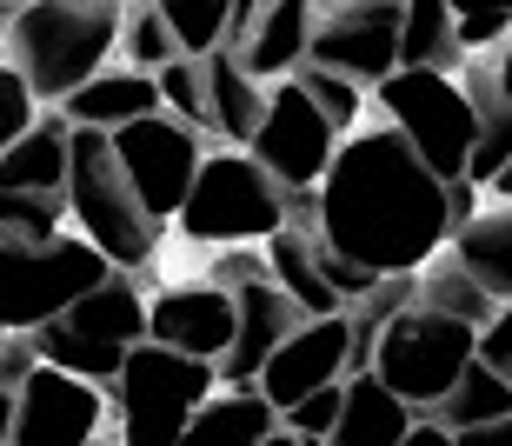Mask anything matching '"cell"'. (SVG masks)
<instances>
[{
	"label": "cell",
	"mask_w": 512,
	"mask_h": 446,
	"mask_svg": "<svg viewBox=\"0 0 512 446\" xmlns=\"http://www.w3.org/2000/svg\"><path fill=\"white\" fill-rule=\"evenodd\" d=\"M266 446H306V440H293V433L280 427V433H273V440H266Z\"/></svg>",
	"instance_id": "42"
},
{
	"label": "cell",
	"mask_w": 512,
	"mask_h": 446,
	"mask_svg": "<svg viewBox=\"0 0 512 446\" xmlns=\"http://www.w3.org/2000/svg\"><path fill=\"white\" fill-rule=\"evenodd\" d=\"M479 367H493L499 380H512V300L493 313V327L479 333Z\"/></svg>",
	"instance_id": "37"
},
{
	"label": "cell",
	"mask_w": 512,
	"mask_h": 446,
	"mask_svg": "<svg viewBox=\"0 0 512 446\" xmlns=\"http://www.w3.org/2000/svg\"><path fill=\"white\" fill-rule=\"evenodd\" d=\"M446 253H453L459 267L493 293V307L512 300V207H493V200H486V207L453 233V247H446Z\"/></svg>",
	"instance_id": "22"
},
{
	"label": "cell",
	"mask_w": 512,
	"mask_h": 446,
	"mask_svg": "<svg viewBox=\"0 0 512 446\" xmlns=\"http://www.w3.org/2000/svg\"><path fill=\"white\" fill-rule=\"evenodd\" d=\"M160 14H167V34L187 60L220 54L233 34V0H160Z\"/></svg>",
	"instance_id": "28"
},
{
	"label": "cell",
	"mask_w": 512,
	"mask_h": 446,
	"mask_svg": "<svg viewBox=\"0 0 512 446\" xmlns=\"http://www.w3.org/2000/svg\"><path fill=\"white\" fill-rule=\"evenodd\" d=\"M373 107L386 114V127L413 147L419 167H426L439 187L466 180L473 147H479V107H473V94L459 87V74H406V67H399L393 80L373 87Z\"/></svg>",
	"instance_id": "7"
},
{
	"label": "cell",
	"mask_w": 512,
	"mask_h": 446,
	"mask_svg": "<svg viewBox=\"0 0 512 446\" xmlns=\"http://www.w3.org/2000/svg\"><path fill=\"white\" fill-rule=\"evenodd\" d=\"M54 114L67 120V127H80V134H127L133 120H153V114H167V107H160V87H153L147 74L107 67V74L87 80L74 100H60Z\"/></svg>",
	"instance_id": "17"
},
{
	"label": "cell",
	"mask_w": 512,
	"mask_h": 446,
	"mask_svg": "<svg viewBox=\"0 0 512 446\" xmlns=\"http://www.w3.org/2000/svg\"><path fill=\"white\" fill-rule=\"evenodd\" d=\"M413 427H419V413L406 407V400H393L373 373H353V380H346L340 427H333L326 446H406Z\"/></svg>",
	"instance_id": "20"
},
{
	"label": "cell",
	"mask_w": 512,
	"mask_h": 446,
	"mask_svg": "<svg viewBox=\"0 0 512 446\" xmlns=\"http://www.w3.org/2000/svg\"><path fill=\"white\" fill-rule=\"evenodd\" d=\"M247 154L280 180V194H320L326 167L340 154V134H333V120L306 100L300 80H280V87H266V120H260V134H253Z\"/></svg>",
	"instance_id": "11"
},
{
	"label": "cell",
	"mask_w": 512,
	"mask_h": 446,
	"mask_svg": "<svg viewBox=\"0 0 512 446\" xmlns=\"http://www.w3.org/2000/svg\"><path fill=\"white\" fill-rule=\"evenodd\" d=\"M260 280H266V247H227L207 260V287H220V293H247Z\"/></svg>",
	"instance_id": "35"
},
{
	"label": "cell",
	"mask_w": 512,
	"mask_h": 446,
	"mask_svg": "<svg viewBox=\"0 0 512 446\" xmlns=\"http://www.w3.org/2000/svg\"><path fill=\"white\" fill-rule=\"evenodd\" d=\"M406 446H459V440H453L446 427H439V420H419V427L406 433Z\"/></svg>",
	"instance_id": "38"
},
{
	"label": "cell",
	"mask_w": 512,
	"mask_h": 446,
	"mask_svg": "<svg viewBox=\"0 0 512 446\" xmlns=\"http://www.w3.org/2000/svg\"><path fill=\"white\" fill-rule=\"evenodd\" d=\"M233 307H240V327H233V353L220 360V387H227V393H253V387H260V373H266V360L300 333L306 313L293 307L273 280L233 293Z\"/></svg>",
	"instance_id": "16"
},
{
	"label": "cell",
	"mask_w": 512,
	"mask_h": 446,
	"mask_svg": "<svg viewBox=\"0 0 512 446\" xmlns=\"http://www.w3.org/2000/svg\"><path fill=\"white\" fill-rule=\"evenodd\" d=\"M453 40H459V60H486L512 40V7H466L453 0Z\"/></svg>",
	"instance_id": "33"
},
{
	"label": "cell",
	"mask_w": 512,
	"mask_h": 446,
	"mask_svg": "<svg viewBox=\"0 0 512 446\" xmlns=\"http://www.w3.org/2000/svg\"><path fill=\"white\" fill-rule=\"evenodd\" d=\"M340 407H346V387H326V393H313V400H300V407L286 413L280 427L293 433V440H333V427H340Z\"/></svg>",
	"instance_id": "36"
},
{
	"label": "cell",
	"mask_w": 512,
	"mask_h": 446,
	"mask_svg": "<svg viewBox=\"0 0 512 446\" xmlns=\"http://www.w3.org/2000/svg\"><path fill=\"white\" fill-rule=\"evenodd\" d=\"M107 280H114V267L80 233H60V240H0V333L7 340H34L54 320H67Z\"/></svg>",
	"instance_id": "5"
},
{
	"label": "cell",
	"mask_w": 512,
	"mask_h": 446,
	"mask_svg": "<svg viewBox=\"0 0 512 446\" xmlns=\"http://www.w3.org/2000/svg\"><path fill=\"white\" fill-rule=\"evenodd\" d=\"M0 347H7V333H0Z\"/></svg>",
	"instance_id": "44"
},
{
	"label": "cell",
	"mask_w": 512,
	"mask_h": 446,
	"mask_svg": "<svg viewBox=\"0 0 512 446\" xmlns=\"http://www.w3.org/2000/svg\"><path fill=\"white\" fill-rule=\"evenodd\" d=\"M313 240L373 280H419L453 247L446 187L419 167V154L386 120L360 127L353 140H340L313 194Z\"/></svg>",
	"instance_id": "1"
},
{
	"label": "cell",
	"mask_w": 512,
	"mask_h": 446,
	"mask_svg": "<svg viewBox=\"0 0 512 446\" xmlns=\"http://www.w3.org/2000/svg\"><path fill=\"white\" fill-rule=\"evenodd\" d=\"M286 207H293V194H280V180L266 174L253 154L207 147L200 180H193V194H187L173 227H180L187 247H207V253L266 247L273 233H286Z\"/></svg>",
	"instance_id": "4"
},
{
	"label": "cell",
	"mask_w": 512,
	"mask_h": 446,
	"mask_svg": "<svg viewBox=\"0 0 512 446\" xmlns=\"http://www.w3.org/2000/svg\"><path fill=\"white\" fill-rule=\"evenodd\" d=\"M473 360H479V327H459V320L426 313L413 300V307L393 313L386 333L373 340L366 373H373L393 400H406V407L426 420V413H439V400L459 387V373L473 367Z\"/></svg>",
	"instance_id": "8"
},
{
	"label": "cell",
	"mask_w": 512,
	"mask_h": 446,
	"mask_svg": "<svg viewBox=\"0 0 512 446\" xmlns=\"http://www.w3.org/2000/svg\"><path fill=\"white\" fill-rule=\"evenodd\" d=\"M419 307H426V313H446V320H459V327H479V333L493 327V313H499L493 293L479 287V280L459 267L453 253H439L433 267L419 273Z\"/></svg>",
	"instance_id": "27"
},
{
	"label": "cell",
	"mask_w": 512,
	"mask_h": 446,
	"mask_svg": "<svg viewBox=\"0 0 512 446\" xmlns=\"http://www.w3.org/2000/svg\"><path fill=\"white\" fill-rule=\"evenodd\" d=\"M34 127H40V100H34V87L20 80L14 60H0V154H7L14 140H27Z\"/></svg>",
	"instance_id": "34"
},
{
	"label": "cell",
	"mask_w": 512,
	"mask_h": 446,
	"mask_svg": "<svg viewBox=\"0 0 512 446\" xmlns=\"http://www.w3.org/2000/svg\"><path fill=\"white\" fill-rule=\"evenodd\" d=\"M399 20H406V0H326V7H313L306 67L340 74L373 94L380 80L399 74Z\"/></svg>",
	"instance_id": "9"
},
{
	"label": "cell",
	"mask_w": 512,
	"mask_h": 446,
	"mask_svg": "<svg viewBox=\"0 0 512 446\" xmlns=\"http://www.w3.org/2000/svg\"><path fill=\"white\" fill-rule=\"evenodd\" d=\"M107 420V387H87L60 367H34L14 393V446H100Z\"/></svg>",
	"instance_id": "12"
},
{
	"label": "cell",
	"mask_w": 512,
	"mask_h": 446,
	"mask_svg": "<svg viewBox=\"0 0 512 446\" xmlns=\"http://www.w3.org/2000/svg\"><path fill=\"white\" fill-rule=\"evenodd\" d=\"M493 80H499V100L512 107V40H506V47L493 54Z\"/></svg>",
	"instance_id": "40"
},
{
	"label": "cell",
	"mask_w": 512,
	"mask_h": 446,
	"mask_svg": "<svg viewBox=\"0 0 512 446\" xmlns=\"http://www.w3.org/2000/svg\"><path fill=\"white\" fill-rule=\"evenodd\" d=\"M114 154H120V167H127L133 200H140L160 227H173L180 207H187V194H193V180H200L207 134L180 127L173 114H153V120H133L127 134H114Z\"/></svg>",
	"instance_id": "10"
},
{
	"label": "cell",
	"mask_w": 512,
	"mask_h": 446,
	"mask_svg": "<svg viewBox=\"0 0 512 446\" xmlns=\"http://www.w3.org/2000/svg\"><path fill=\"white\" fill-rule=\"evenodd\" d=\"M100 446H120V440H100Z\"/></svg>",
	"instance_id": "43"
},
{
	"label": "cell",
	"mask_w": 512,
	"mask_h": 446,
	"mask_svg": "<svg viewBox=\"0 0 512 446\" xmlns=\"http://www.w3.org/2000/svg\"><path fill=\"white\" fill-rule=\"evenodd\" d=\"M153 87H160V107H167L180 127H193V134L213 140V120H207V60H173L167 74H153Z\"/></svg>",
	"instance_id": "31"
},
{
	"label": "cell",
	"mask_w": 512,
	"mask_h": 446,
	"mask_svg": "<svg viewBox=\"0 0 512 446\" xmlns=\"http://www.w3.org/2000/svg\"><path fill=\"white\" fill-rule=\"evenodd\" d=\"M426 420H439L453 440H466L479 427H499V420H512V380H499L493 367L473 360V367L459 373V387L439 400V413H426Z\"/></svg>",
	"instance_id": "26"
},
{
	"label": "cell",
	"mask_w": 512,
	"mask_h": 446,
	"mask_svg": "<svg viewBox=\"0 0 512 446\" xmlns=\"http://www.w3.org/2000/svg\"><path fill=\"white\" fill-rule=\"evenodd\" d=\"M173 60H180V47H173L167 34V14H160V0H140V7H127L120 14V67H133V74H167Z\"/></svg>",
	"instance_id": "29"
},
{
	"label": "cell",
	"mask_w": 512,
	"mask_h": 446,
	"mask_svg": "<svg viewBox=\"0 0 512 446\" xmlns=\"http://www.w3.org/2000/svg\"><path fill=\"white\" fill-rule=\"evenodd\" d=\"M0 446H14V393L0 387Z\"/></svg>",
	"instance_id": "41"
},
{
	"label": "cell",
	"mask_w": 512,
	"mask_h": 446,
	"mask_svg": "<svg viewBox=\"0 0 512 446\" xmlns=\"http://www.w3.org/2000/svg\"><path fill=\"white\" fill-rule=\"evenodd\" d=\"M213 393H220V367L140 340L127 353V367H120V380L107 387L114 440L120 446H180V433L193 427V413L207 407Z\"/></svg>",
	"instance_id": "6"
},
{
	"label": "cell",
	"mask_w": 512,
	"mask_h": 446,
	"mask_svg": "<svg viewBox=\"0 0 512 446\" xmlns=\"http://www.w3.org/2000/svg\"><path fill=\"white\" fill-rule=\"evenodd\" d=\"M67 220L87 247L114 273H140L160 260V220L133 200L127 167L114 154V134H80L67 140Z\"/></svg>",
	"instance_id": "3"
},
{
	"label": "cell",
	"mask_w": 512,
	"mask_h": 446,
	"mask_svg": "<svg viewBox=\"0 0 512 446\" xmlns=\"http://www.w3.org/2000/svg\"><path fill=\"white\" fill-rule=\"evenodd\" d=\"M207 120H213V140L233 147V154H247L253 134H260V120H266V87L227 54V47L207 54Z\"/></svg>",
	"instance_id": "18"
},
{
	"label": "cell",
	"mask_w": 512,
	"mask_h": 446,
	"mask_svg": "<svg viewBox=\"0 0 512 446\" xmlns=\"http://www.w3.org/2000/svg\"><path fill=\"white\" fill-rule=\"evenodd\" d=\"M280 433V413L266 407L260 393H213L207 407L193 413V427L180 433V446H266Z\"/></svg>",
	"instance_id": "24"
},
{
	"label": "cell",
	"mask_w": 512,
	"mask_h": 446,
	"mask_svg": "<svg viewBox=\"0 0 512 446\" xmlns=\"http://www.w3.org/2000/svg\"><path fill=\"white\" fill-rule=\"evenodd\" d=\"M233 327H240L233 293L207 287V280H173V287L147 293V340L167 347V353H187V360L220 367L233 353Z\"/></svg>",
	"instance_id": "14"
},
{
	"label": "cell",
	"mask_w": 512,
	"mask_h": 446,
	"mask_svg": "<svg viewBox=\"0 0 512 446\" xmlns=\"http://www.w3.org/2000/svg\"><path fill=\"white\" fill-rule=\"evenodd\" d=\"M346 380H353V320L333 313V320H300V333L266 360L253 393L286 420L300 400H313L326 387H346Z\"/></svg>",
	"instance_id": "13"
},
{
	"label": "cell",
	"mask_w": 512,
	"mask_h": 446,
	"mask_svg": "<svg viewBox=\"0 0 512 446\" xmlns=\"http://www.w3.org/2000/svg\"><path fill=\"white\" fill-rule=\"evenodd\" d=\"M459 446H512V420H499V427H479V433H466Z\"/></svg>",
	"instance_id": "39"
},
{
	"label": "cell",
	"mask_w": 512,
	"mask_h": 446,
	"mask_svg": "<svg viewBox=\"0 0 512 446\" xmlns=\"http://www.w3.org/2000/svg\"><path fill=\"white\" fill-rule=\"evenodd\" d=\"M67 140H74L67 120L40 114L34 134L0 154V194H67Z\"/></svg>",
	"instance_id": "21"
},
{
	"label": "cell",
	"mask_w": 512,
	"mask_h": 446,
	"mask_svg": "<svg viewBox=\"0 0 512 446\" xmlns=\"http://www.w3.org/2000/svg\"><path fill=\"white\" fill-rule=\"evenodd\" d=\"M306 47H313V0H233L227 54L240 60L260 87L300 80Z\"/></svg>",
	"instance_id": "15"
},
{
	"label": "cell",
	"mask_w": 512,
	"mask_h": 446,
	"mask_svg": "<svg viewBox=\"0 0 512 446\" xmlns=\"http://www.w3.org/2000/svg\"><path fill=\"white\" fill-rule=\"evenodd\" d=\"M266 280H273V287H280L286 300L306 313V320H333V313H346L340 293L326 287L320 240H313V233H300V227H286V233H273V240H266Z\"/></svg>",
	"instance_id": "19"
},
{
	"label": "cell",
	"mask_w": 512,
	"mask_h": 446,
	"mask_svg": "<svg viewBox=\"0 0 512 446\" xmlns=\"http://www.w3.org/2000/svg\"><path fill=\"white\" fill-rule=\"evenodd\" d=\"M399 67L406 74H459V40H453V0H406L399 20Z\"/></svg>",
	"instance_id": "25"
},
{
	"label": "cell",
	"mask_w": 512,
	"mask_h": 446,
	"mask_svg": "<svg viewBox=\"0 0 512 446\" xmlns=\"http://www.w3.org/2000/svg\"><path fill=\"white\" fill-rule=\"evenodd\" d=\"M60 327H74L80 340H100V347H120V353H133L140 340H147V293L133 287L127 273H114L107 287H94L87 300H80Z\"/></svg>",
	"instance_id": "23"
},
{
	"label": "cell",
	"mask_w": 512,
	"mask_h": 446,
	"mask_svg": "<svg viewBox=\"0 0 512 446\" xmlns=\"http://www.w3.org/2000/svg\"><path fill=\"white\" fill-rule=\"evenodd\" d=\"M74 233L67 194H0V240H60Z\"/></svg>",
	"instance_id": "30"
},
{
	"label": "cell",
	"mask_w": 512,
	"mask_h": 446,
	"mask_svg": "<svg viewBox=\"0 0 512 446\" xmlns=\"http://www.w3.org/2000/svg\"><path fill=\"white\" fill-rule=\"evenodd\" d=\"M120 0H27L7 14L0 60H14L40 107L74 100L87 80L120 67Z\"/></svg>",
	"instance_id": "2"
},
{
	"label": "cell",
	"mask_w": 512,
	"mask_h": 446,
	"mask_svg": "<svg viewBox=\"0 0 512 446\" xmlns=\"http://www.w3.org/2000/svg\"><path fill=\"white\" fill-rule=\"evenodd\" d=\"M300 87H306V100L333 120V134H340V140L360 134L366 107H373V94H366V87H353V80H340V74H320V67H300Z\"/></svg>",
	"instance_id": "32"
}]
</instances>
